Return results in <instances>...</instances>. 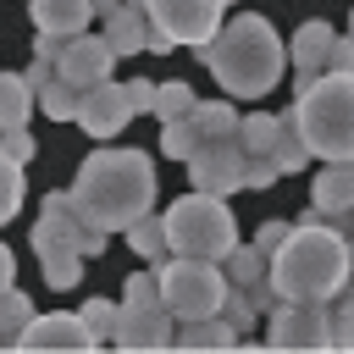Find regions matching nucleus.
Wrapping results in <instances>:
<instances>
[{"mask_svg": "<svg viewBox=\"0 0 354 354\" xmlns=\"http://www.w3.org/2000/svg\"><path fill=\"white\" fill-rule=\"evenodd\" d=\"M88 6H94V11H100V17H111V11H116V6H122V0H88Z\"/></svg>", "mask_w": 354, "mask_h": 354, "instance_id": "obj_42", "label": "nucleus"}, {"mask_svg": "<svg viewBox=\"0 0 354 354\" xmlns=\"http://www.w3.org/2000/svg\"><path fill=\"white\" fill-rule=\"evenodd\" d=\"M122 94H127V105H133V116H138V111H149L155 83H149V77H127V83H122Z\"/></svg>", "mask_w": 354, "mask_h": 354, "instance_id": "obj_37", "label": "nucleus"}, {"mask_svg": "<svg viewBox=\"0 0 354 354\" xmlns=\"http://www.w3.org/2000/svg\"><path fill=\"white\" fill-rule=\"evenodd\" d=\"M310 210L315 216H343L354 210V160H326L310 183Z\"/></svg>", "mask_w": 354, "mask_h": 354, "instance_id": "obj_15", "label": "nucleus"}, {"mask_svg": "<svg viewBox=\"0 0 354 354\" xmlns=\"http://www.w3.org/2000/svg\"><path fill=\"white\" fill-rule=\"evenodd\" d=\"M332 39H337V28L332 22H304L299 33H293V44H288V61H293V72H299V83L304 77H315V72H326V50H332Z\"/></svg>", "mask_w": 354, "mask_h": 354, "instance_id": "obj_16", "label": "nucleus"}, {"mask_svg": "<svg viewBox=\"0 0 354 354\" xmlns=\"http://www.w3.org/2000/svg\"><path fill=\"white\" fill-rule=\"evenodd\" d=\"M160 149H166L171 160H188V155L199 149V127H194L188 116H177V122H160Z\"/></svg>", "mask_w": 354, "mask_h": 354, "instance_id": "obj_29", "label": "nucleus"}, {"mask_svg": "<svg viewBox=\"0 0 354 354\" xmlns=\"http://www.w3.org/2000/svg\"><path fill=\"white\" fill-rule=\"evenodd\" d=\"M288 122L315 160H354V72L304 77Z\"/></svg>", "mask_w": 354, "mask_h": 354, "instance_id": "obj_4", "label": "nucleus"}, {"mask_svg": "<svg viewBox=\"0 0 354 354\" xmlns=\"http://www.w3.org/2000/svg\"><path fill=\"white\" fill-rule=\"evenodd\" d=\"M127 299H133V304H155V299H160L155 271H133V277H127Z\"/></svg>", "mask_w": 354, "mask_h": 354, "instance_id": "obj_36", "label": "nucleus"}, {"mask_svg": "<svg viewBox=\"0 0 354 354\" xmlns=\"http://www.w3.org/2000/svg\"><path fill=\"white\" fill-rule=\"evenodd\" d=\"M271 160H277V171H299V166L310 160V149H304V138L293 133L288 116H282V133H277V144H271Z\"/></svg>", "mask_w": 354, "mask_h": 354, "instance_id": "obj_30", "label": "nucleus"}, {"mask_svg": "<svg viewBox=\"0 0 354 354\" xmlns=\"http://www.w3.org/2000/svg\"><path fill=\"white\" fill-rule=\"evenodd\" d=\"M266 343H271V348H332L326 304H315V299H277V304H271Z\"/></svg>", "mask_w": 354, "mask_h": 354, "instance_id": "obj_9", "label": "nucleus"}, {"mask_svg": "<svg viewBox=\"0 0 354 354\" xmlns=\"http://www.w3.org/2000/svg\"><path fill=\"white\" fill-rule=\"evenodd\" d=\"M149 111H155L160 122H177V116H188V111H194V88H188L183 77H166V83H155Z\"/></svg>", "mask_w": 354, "mask_h": 354, "instance_id": "obj_25", "label": "nucleus"}, {"mask_svg": "<svg viewBox=\"0 0 354 354\" xmlns=\"http://www.w3.org/2000/svg\"><path fill=\"white\" fill-rule=\"evenodd\" d=\"M39 260H44V282H50L55 293L77 288V277H83V254H77V249H39Z\"/></svg>", "mask_w": 354, "mask_h": 354, "instance_id": "obj_24", "label": "nucleus"}, {"mask_svg": "<svg viewBox=\"0 0 354 354\" xmlns=\"http://www.w3.org/2000/svg\"><path fill=\"white\" fill-rule=\"evenodd\" d=\"M0 149L28 166V160H33V133H28V122H22V127H6V133H0Z\"/></svg>", "mask_w": 354, "mask_h": 354, "instance_id": "obj_35", "label": "nucleus"}, {"mask_svg": "<svg viewBox=\"0 0 354 354\" xmlns=\"http://www.w3.org/2000/svg\"><path fill=\"white\" fill-rule=\"evenodd\" d=\"M17 210H22V160H11V155L0 149V227H6Z\"/></svg>", "mask_w": 354, "mask_h": 354, "instance_id": "obj_28", "label": "nucleus"}, {"mask_svg": "<svg viewBox=\"0 0 354 354\" xmlns=\"http://www.w3.org/2000/svg\"><path fill=\"white\" fill-rule=\"evenodd\" d=\"M111 66H116V50L105 44V33H66L61 39V55H55V72L72 83V88H94V83H105L111 77Z\"/></svg>", "mask_w": 354, "mask_h": 354, "instance_id": "obj_12", "label": "nucleus"}, {"mask_svg": "<svg viewBox=\"0 0 354 354\" xmlns=\"http://www.w3.org/2000/svg\"><path fill=\"white\" fill-rule=\"evenodd\" d=\"M348 277H354V238H348Z\"/></svg>", "mask_w": 354, "mask_h": 354, "instance_id": "obj_43", "label": "nucleus"}, {"mask_svg": "<svg viewBox=\"0 0 354 354\" xmlns=\"http://www.w3.org/2000/svg\"><path fill=\"white\" fill-rule=\"evenodd\" d=\"M105 44H111L116 55H138V50L149 44V17H144L138 0H122V6L105 17Z\"/></svg>", "mask_w": 354, "mask_h": 354, "instance_id": "obj_17", "label": "nucleus"}, {"mask_svg": "<svg viewBox=\"0 0 354 354\" xmlns=\"http://www.w3.org/2000/svg\"><path fill=\"white\" fill-rule=\"evenodd\" d=\"M28 315H33V304L17 288H6L0 293V348H17V332L28 326Z\"/></svg>", "mask_w": 354, "mask_h": 354, "instance_id": "obj_27", "label": "nucleus"}, {"mask_svg": "<svg viewBox=\"0 0 354 354\" xmlns=\"http://www.w3.org/2000/svg\"><path fill=\"white\" fill-rule=\"evenodd\" d=\"M28 116H33V83H28V72H0V133L22 127Z\"/></svg>", "mask_w": 354, "mask_h": 354, "instance_id": "obj_20", "label": "nucleus"}, {"mask_svg": "<svg viewBox=\"0 0 354 354\" xmlns=\"http://www.w3.org/2000/svg\"><path fill=\"white\" fill-rule=\"evenodd\" d=\"M277 177H282V171H277L271 155H249V160H243V188H271Z\"/></svg>", "mask_w": 354, "mask_h": 354, "instance_id": "obj_34", "label": "nucleus"}, {"mask_svg": "<svg viewBox=\"0 0 354 354\" xmlns=\"http://www.w3.org/2000/svg\"><path fill=\"white\" fill-rule=\"evenodd\" d=\"M105 238L111 232L94 227V221H83V210H77L72 194H50L44 210H39V221H33V249H77L88 260V254L105 249Z\"/></svg>", "mask_w": 354, "mask_h": 354, "instance_id": "obj_8", "label": "nucleus"}, {"mask_svg": "<svg viewBox=\"0 0 354 354\" xmlns=\"http://www.w3.org/2000/svg\"><path fill=\"white\" fill-rule=\"evenodd\" d=\"M149 17V44L144 50H171V44H205L221 28V0H138Z\"/></svg>", "mask_w": 354, "mask_h": 354, "instance_id": "obj_7", "label": "nucleus"}, {"mask_svg": "<svg viewBox=\"0 0 354 354\" xmlns=\"http://www.w3.org/2000/svg\"><path fill=\"white\" fill-rule=\"evenodd\" d=\"M177 348H232L238 343V332L227 326V315L216 310V315H199V321H177V337H171Z\"/></svg>", "mask_w": 354, "mask_h": 354, "instance_id": "obj_19", "label": "nucleus"}, {"mask_svg": "<svg viewBox=\"0 0 354 354\" xmlns=\"http://www.w3.org/2000/svg\"><path fill=\"white\" fill-rule=\"evenodd\" d=\"M88 138H116L127 122H133V105H127V94H122V83H94V88H83L77 94V116H72Z\"/></svg>", "mask_w": 354, "mask_h": 354, "instance_id": "obj_13", "label": "nucleus"}, {"mask_svg": "<svg viewBox=\"0 0 354 354\" xmlns=\"http://www.w3.org/2000/svg\"><path fill=\"white\" fill-rule=\"evenodd\" d=\"M11 282H17V254H11L6 243H0V293H6Z\"/></svg>", "mask_w": 354, "mask_h": 354, "instance_id": "obj_41", "label": "nucleus"}, {"mask_svg": "<svg viewBox=\"0 0 354 354\" xmlns=\"http://www.w3.org/2000/svg\"><path fill=\"white\" fill-rule=\"evenodd\" d=\"M277 133H282V116H266V111L238 116V144H243V155H271Z\"/></svg>", "mask_w": 354, "mask_h": 354, "instance_id": "obj_23", "label": "nucleus"}, {"mask_svg": "<svg viewBox=\"0 0 354 354\" xmlns=\"http://www.w3.org/2000/svg\"><path fill=\"white\" fill-rule=\"evenodd\" d=\"M28 11H33V28L39 33H83L88 28V17H94V6L88 0H28Z\"/></svg>", "mask_w": 354, "mask_h": 354, "instance_id": "obj_18", "label": "nucleus"}, {"mask_svg": "<svg viewBox=\"0 0 354 354\" xmlns=\"http://www.w3.org/2000/svg\"><path fill=\"white\" fill-rule=\"evenodd\" d=\"M155 282H160V304L177 315V321H199V315H216L221 299H227V271L221 260H194V254H160L155 266Z\"/></svg>", "mask_w": 354, "mask_h": 354, "instance_id": "obj_6", "label": "nucleus"}, {"mask_svg": "<svg viewBox=\"0 0 354 354\" xmlns=\"http://www.w3.org/2000/svg\"><path fill=\"white\" fill-rule=\"evenodd\" d=\"M33 55H39V61H55V55H61V33H39V39H33Z\"/></svg>", "mask_w": 354, "mask_h": 354, "instance_id": "obj_40", "label": "nucleus"}, {"mask_svg": "<svg viewBox=\"0 0 354 354\" xmlns=\"http://www.w3.org/2000/svg\"><path fill=\"white\" fill-rule=\"evenodd\" d=\"M243 144L238 138H205L194 155H188V177H194V188L199 194H238L243 188Z\"/></svg>", "mask_w": 354, "mask_h": 354, "instance_id": "obj_10", "label": "nucleus"}, {"mask_svg": "<svg viewBox=\"0 0 354 354\" xmlns=\"http://www.w3.org/2000/svg\"><path fill=\"white\" fill-rule=\"evenodd\" d=\"M221 6H227V0H221Z\"/></svg>", "mask_w": 354, "mask_h": 354, "instance_id": "obj_45", "label": "nucleus"}, {"mask_svg": "<svg viewBox=\"0 0 354 354\" xmlns=\"http://www.w3.org/2000/svg\"><path fill=\"white\" fill-rule=\"evenodd\" d=\"M77 315H83V326L94 332V343H105V337H111V321H116V304H111V299H88Z\"/></svg>", "mask_w": 354, "mask_h": 354, "instance_id": "obj_33", "label": "nucleus"}, {"mask_svg": "<svg viewBox=\"0 0 354 354\" xmlns=\"http://www.w3.org/2000/svg\"><path fill=\"white\" fill-rule=\"evenodd\" d=\"M326 72H354V39H332V50H326Z\"/></svg>", "mask_w": 354, "mask_h": 354, "instance_id": "obj_38", "label": "nucleus"}, {"mask_svg": "<svg viewBox=\"0 0 354 354\" xmlns=\"http://www.w3.org/2000/svg\"><path fill=\"white\" fill-rule=\"evenodd\" d=\"M72 199H77L83 221H94L105 232H127L155 205V160L144 149H94L77 166Z\"/></svg>", "mask_w": 354, "mask_h": 354, "instance_id": "obj_2", "label": "nucleus"}, {"mask_svg": "<svg viewBox=\"0 0 354 354\" xmlns=\"http://www.w3.org/2000/svg\"><path fill=\"white\" fill-rule=\"evenodd\" d=\"M127 243H133V254H138V260H160V254H166V221L144 210V216L127 227Z\"/></svg>", "mask_w": 354, "mask_h": 354, "instance_id": "obj_26", "label": "nucleus"}, {"mask_svg": "<svg viewBox=\"0 0 354 354\" xmlns=\"http://www.w3.org/2000/svg\"><path fill=\"white\" fill-rule=\"evenodd\" d=\"M166 254H194V260H221L238 243V216L227 210L221 194H183L166 205Z\"/></svg>", "mask_w": 354, "mask_h": 354, "instance_id": "obj_5", "label": "nucleus"}, {"mask_svg": "<svg viewBox=\"0 0 354 354\" xmlns=\"http://www.w3.org/2000/svg\"><path fill=\"white\" fill-rule=\"evenodd\" d=\"M177 337V315L155 299V304H116V321H111V343L116 348H171Z\"/></svg>", "mask_w": 354, "mask_h": 354, "instance_id": "obj_11", "label": "nucleus"}, {"mask_svg": "<svg viewBox=\"0 0 354 354\" xmlns=\"http://www.w3.org/2000/svg\"><path fill=\"white\" fill-rule=\"evenodd\" d=\"M266 282H271L277 299H315V304L337 299L343 282H348V238L310 210V216H304L299 227H288V238L271 249Z\"/></svg>", "mask_w": 354, "mask_h": 354, "instance_id": "obj_1", "label": "nucleus"}, {"mask_svg": "<svg viewBox=\"0 0 354 354\" xmlns=\"http://www.w3.org/2000/svg\"><path fill=\"white\" fill-rule=\"evenodd\" d=\"M348 39H354V17H348Z\"/></svg>", "mask_w": 354, "mask_h": 354, "instance_id": "obj_44", "label": "nucleus"}, {"mask_svg": "<svg viewBox=\"0 0 354 354\" xmlns=\"http://www.w3.org/2000/svg\"><path fill=\"white\" fill-rule=\"evenodd\" d=\"M221 315H227V326H232V332H249V326H254V315H260V304H254V293H249V288H227Z\"/></svg>", "mask_w": 354, "mask_h": 354, "instance_id": "obj_31", "label": "nucleus"}, {"mask_svg": "<svg viewBox=\"0 0 354 354\" xmlns=\"http://www.w3.org/2000/svg\"><path fill=\"white\" fill-rule=\"evenodd\" d=\"M282 238H288V221H266V227H260V232H254V249H260V254H266V260H271V249H277V243H282Z\"/></svg>", "mask_w": 354, "mask_h": 354, "instance_id": "obj_39", "label": "nucleus"}, {"mask_svg": "<svg viewBox=\"0 0 354 354\" xmlns=\"http://www.w3.org/2000/svg\"><path fill=\"white\" fill-rule=\"evenodd\" d=\"M17 348H94V332L83 326V315L50 310V315H28V326L17 332Z\"/></svg>", "mask_w": 354, "mask_h": 354, "instance_id": "obj_14", "label": "nucleus"}, {"mask_svg": "<svg viewBox=\"0 0 354 354\" xmlns=\"http://www.w3.org/2000/svg\"><path fill=\"white\" fill-rule=\"evenodd\" d=\"M227 266V288H254V282H266V254L254 249V243H232L227 254H221Z\"/></svg>", "mask_w": 354, "mask_h": 354, "instance_id": "obj_22", "label": "nucleus"}, {"mask_svg": "<svg viewBox=\"0 0 354 354\" xmlns=\"http://www.w3.org/2000/svg\"><path fill=\"white\" fill-rule=\"evenodd\" d=\"M199 61L210 66V77L232 94V100H260L282 83V66H288V44L277 39L271 17H232L227 28H216L205 44H199Z\"/></svg>", "mask_w": 354, "mask_h": 354, "instance_id": "obj_3", "label": "nucleus"}, {"mask_svg": "<svg viewBox=\"0 0 354 354\" xmlns=\"http://www.w3.org/2000/svg\"><path fill=\"white\" fill-rule=\"evenodd\" d=\"M326 332H332V348H354V299H337L326 310Z\"/></svg>", "mask_w": 354, "mask_h": 354, "instance_id": "obj_32", "label": "nucleus"}, {"mask_svg": "<svg viewBox=\"0 0 354 354\" xmlns=\"http://www.w3.org/2000/svg\"><path fill=\"white\" fill-rule=\"evenodd\" d=\"M188 122L199 127V144H205V138H238V111H232L227 100H194Z\"/></svg>", "mask_w": 354, "mask_h": 354, "instance_id": "obj_21", "label": "nucleus"}]
</instances>
